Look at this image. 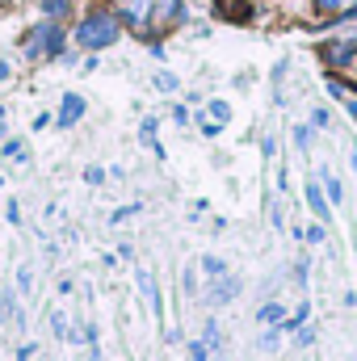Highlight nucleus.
<instances>
[{
	"instance_id": "obj_4",
	"label": "nucleus",
	"mask_w": 357,
	"mask_h": 361,
	"mask_svg": "<svg viewBox=\"0 0 357 361\" xmlns=\"http://www.w3.org/2000/svg\"><path fill=\"white\" fill-rule=\"evenodd\" d=\"M214 8H219V17H223V21H231V25H244V21L253 17L248 0H214Z\"/></svg>"
},
{
	"instance_id": "obj_21",
	"label": "nucleus",
	"mask_w": 357,
	"mask_h": 361,
	"mask_svg": "<svg viewBox=\"0 0 357 361\" xmlns=\"http://www.w3.org/2000/svg\"><path fill=\"white\" fill-rule=\"evenodd\" d=\"M294 143L307 152V143H311V130H307V126H298V130H294Z\"/></svg>"
},
{
	"instance_id": "obj_19",
	"label": "nucleus",
	"mask_w": 357,
	"mask_h": 361,
	"mask_svg": "<svg viewBox=\"0 0 357 361\" xmlns=\"http://www.w3.org/2000/svg\"><path fill=\"white\" fill-rule=\"evenodd\" d=\"M328 180V197H332V202H341V197H345V189H341V180L337 177H324Z\"/></svg>"
},
{
	"instance_id": "obj_26",
	"label": "nucleus",
	"mask_w": 357,
	"mask_h": 361,
	"mask_svg": "<svg viewBox=\"0 0 357 361\" xmlns=\"http://www.w3.org/2000/svg\"><path fill=\"white\" fill-rule=\"evenodd\" d=\"M0 80H8V63L4 59H0Z\"/></svg>"
},
{
	"instance_id": "obj_27",
	"label": "nucleus",
	"mask_w": 357,
	"mask_h": 361,
	"mask_svg": "<svg viewBox=\"0 0 357 361\" xmlns=\"http://www.w3.org/2000/svg\"><path fill=\"white\" fill-rule=\"evenodd\" d=\"M0 118H4V109H0Z\"/></svg>"
},
{
	"instance_id": "obj_20",
	"label": "nucleus",
	"mask_w": 357,
	"mask_h": 361,
	"mask_svg": "<svg viewBox=\"0 0 357 361\" xmlns=\"http://www.w3.org/2000/svg\"><path fill=\"white\" fill-rule=\"evenodd\" d=\"M202 265H206V273H210V277H219V273H223V261H219V257H206Z\"/></svg>"
},
{
	"instance_id": "obj_18",
	"label": "nucleus",
	"mask_w": 357,
	"mask_h": 361,
	"mask_svg": "<svg viewBox=\"0 0 357 361\" xmlns=\"http://www.w3.org/2000/svg\"><path fill=\"white\" fill-rule=\"evenodd\" d=\"M42 8H47L51 17H68V0H42Z\"/></svg>"
},
{
	"instance_id": "obj_14",
	"label": "nucleus",
	"mask_w": 357,
	"mask_h": 361,
	"mask_svg": "<svg viewBox=\"0 0 357 361\" xmlns=\"http://www.w3.org/2000/svg\"><path fill=\"white\" fill-rule=\"evenodd\" d=\"M282 315H286V311H282L277 302H269V307H261V311H257V324H277Z\"/></svg>"
},
{
	"instance_id": "obj_2",
	"label": "nucleus",
	"mask_w": 357,
	"mask_h": 361,
	"mask_svg": "<svg viewBox=\"0 0 357 361\" xmlns=\"http://www.w3.org/2000/svg\"><path fill=\"white\" fill-rule=\"evenodd\" d=\"M59 47H63L59 25H55V21H42V25L25 38V59H47V55H59Z\"/></svg>"
},
{
	"instance_id": "obj_13",
	"label": "nucleus",
	"mask_w": 357,
	"mask_h": 361,
	"mask_svg": "<svg viewBox=\"0 0 357 361\" xmlns=\"http://www.w3.org/2000/svg\"><path fill=\"white\" fill-rule=\"evenodd\" d=\"M4 156H8L13 164H25V160H30V152H25V143H17V139H13V143H4Z\"/></svg>"
},
{
	"instance_id": "obj_7",
	"label": "nucleus",
	"mask_w": 357,
	"mask_h": 361,
	"mask_svg": "<svg viewBox=\"0 0 357 361\" xmlns=\"http://www.w3.org/2000/svg\"><path fill=\"white\" fill-rule=\"evenodd\" d=\"M152 4H156V0H122V17H126L131 25H143Z\"/></svg>"
},
{
	"instance_id": "obj_3",
	"label": "nucleus",
	"mask_w": 357,
	"mask_h": 361,
	"mask_svg": "<svg viewBox=\"0 0 357 361\" xmlns=\"http://www.w3.org/2000/svg\"><path fill=\"white\" fill-rule=\"evenodd\" d=\"M320 59L328 63V68H345V63H353L357 59V42H324V51H320Z\"/></svg>"
},
{
	"instance_id": "obj_9",
	"label": "nucleus",
	"mask_w": 357,
	"mask_h": 361,
	"mask_svg": "<svg viewBox=\"0 0 357 361\" xmlns=\"http://www.w3.org/2000/svg\"><path fill=\"white\" fill-rule=\"evenodd\" d=\"M139 290L147 294V302H152V311L160 315V311H164V298H160V286L152 281V273H139Z\"/></svg>"
},
{
	"instance_id": "obj_8",
	"label": "nucleus",
	"mask_w": 357,
	"mask_h": 361,
	"mask_svg": "<svg viewBox=\"0 0 357 361\" xmlns=\"http://www.w3.org/2000/svg\"><path fill=\"white\" fill-rule=\"evenodd\" d=\"M307 206H311V214H315V219H324V223H328V214H332V210H328V202H324V193H320V185H315V180H307Z\"/></svg>"
},
{
	"instance_id": "obj_16",
	"label": "nucleus",
	"mask_w": 357,
	"mask_h": 361,
	"mask_svg": "<svg viewBox=\"0 0 357 361\" xmlns=\"http://www.w3.org/2000/svg\"><path fill=\"white\" fill-rule=\"evenodd\" d=\"M189 357H193V361H210V345H202V341H189Z\"/></svg>"
},
{
	"instance_id": "obj_1",
	"label": "nucleus",
	"mask_w": 357,
	"mask_h": 361,
	"mask_svg": "<svg viewBox=\"0 0 357 361\" xmlns=\"http://www.w3.org/2000/svg\"><path fill=\"white\" fill-rule=\"evenodd\" d=\"M118 34H122V25H118V17H114V13H105V8H92L89 17L76 25V42H80V47H89V51L114 47V42H118Z\"/></svg>"
},
{
	"instance_id": "obj_17",
	"label": "nucleus",
	"mask_w": 357,
	"mask_h": 361,
	"mask_svg": "<svg viewBox=\"0 0 357 361\" xmlns=\"http://www.w3.org/2000/svg\"><path fill=\"white\" fill-rule=\"evenodd\" d=\"M328 122H332V118H328V109H324V105H315V109H311V126L328 130Z\"/></svg>"
},
{
	"instance_id": "obj_24",
	"label": "nucleus",
	"mask_w": 357,
	"mask_h": 361,
	"mask_svg": "<svg viewBox=\"0 0 357 361\" xmlns=\"http://www.w3.org/2000/svg\"><path fill=\"white\" fill-rule=\"evenodd\" d=\"M173 118H177L181 126H189V109H185V105H177V109H173Z\"/></svg>"
},
{
	"instance_id": "obj_10",
	"label": "nucleus",
	"mask_w": 357,
	"mask_h": 361,
	"mask_svg": "<svg viewBox=\"0 0 357 361\" xmlns=\"http://www.w3.org/2000/svg\"><path fill=\"white\" fill-rule=\"evenodd\" d=\"M324 13H337V17H357V0H315Z\"/></svg>"
},
{
	"instance_id": "obj_11",
	"label": "nucleus",
	"mask_w": 357,
	"mask_h": 361,
	"mask_svg": "<svg viewBox=\"0 0 357 361\" xmlns=\"http://www.w3.org/2000/svg\"><path fill=\"white\" fill-rule=\"evenodd\" d=\"M139 139L156 152V156H164V147H160V139H156V118H143V126H139Z\"/></svg>"
},
{
	"instance_id": "obj_15",
	"label": "nucleus",
	"mask_w": 357,
	"mask_h": 361,
	"mask_svg": "<svg viewBox=\"0 0 357 361\" xmlns=\"http://www.w3.org/2000/svg\"><path fill=\"white\" fill-rule=\"evenodd\" d=\"M156 89L160 92H177V76H173V72H160V76H156Z\"/></svg>"
},
{
	"instance_id": "obj_29",
	"label": "nucleus",
	"mask_w": 357,
	"mask_h": 361,
	"mask_svg": "<svg viewBox=\"0 0 357 361\" xmlns=\"http://www.w3.org/2000/svg\"><path fill=\"white\" fill-rule=\"evenodd\" d=\"M353 42H357V38H353Z\"/></svg>"
},
{
	"instance_id": "obj_22",
	"label": "nucleus",
	"mask_w": 357,
	"mask_h": 361,
	"mask_svg": "<svg viewBox=\"0 0 357 361\" xmlns=\"http://www.w3.org/2000/svg\"><path fill=\"white\" fill-rule=\"evenodd\" d=\"M206 345H219V324H206Z\"/></svg>"
},
{
	"instance_id": "obj_25",
	"label": "nucleus",
	"mask_w": 357,
	"mask_h": 361,
	"mask_svg": "<svg viewBox=\"0 0 357 361\" xmlns=\"http://www.w3.org/2000/svg\"><path fill=\"white\" fill-rule=\"evenodd\" d=\"M30 357H34V345H25V349L17 353V361H30Z\"/></svg>"
},
{
	"instance_id": "obj_23",
	"label": "nucleus",
	"mask_w": 357,
	"mask_h": 361,
	"mask_svg": "<svg viewBox=\"0 0 357 361\" xmlns=\"http://www.w3.org/2000/svg\"><path fill=\"white\" fill-rule=\"evenodd\" d=\"M85 180H89V185H101V180H105V173H101V169H89V173H85Z\"/></svg>"
},
{
	"instance_id": "obj_5",
	"label": "nucleus",
	"mask_w": 357,
	"mask_h": 361,
	"mask_svg": "<svg viewBox=\"0 0 357 361\" xmlns=\"http://www.w3.org/2000/svg\"><path fill=\"white\" fill-rule=\"evenodd\" d=\"M80 114H85V101H80L76 92H68V97H63V109H59V126H76Z\"/></svg>"
},
{
	"instance_id": "obj_28",
	"label": "nucleus",
	"mask_w": 357,
	"mask_h": 361,
	"mask_svg": "<svg viewBox=\"0 0 357 361\" xmlns=\"http://www.w3.org/2000/svg\"><path fill=\"white\" fill-rule=\"evenodd\" d=\"M353 68H357V59H353Z\"/></svg>"
},
{
	"instance_id": "obj_12",
	"label": "nucleus",
	"mask_w": 357,
	"mask_h": 361,
	"mask_svg": "<svg viewBox=\"0 0 357 361\" xmlns=\"http://www.w3.org/2000/svg\"><path fill=\"white\" fill-rule=\"evenodd\" d=\"M206 114H210L214 122H223V126L231 122V105H227V101H210V105H206Z\"/></svg>"
},
{
	"instance_id": "obj_6",
	"label": "nucleus",
	"mask_w": 357,
	"mask_h": 361,
	"mask_svg": "<svg viewBox=\"0 0 357 361\" xmlns=\"http://www.w3.org/2000/svg\"><path fill=\"white\" fill-rule=\"evenodd\" d=\"M236 294H240V281H236V277H223V281H214V286H210V294H206V298L219 307V302H231Z\"/></svg>"
}]
</instances>
